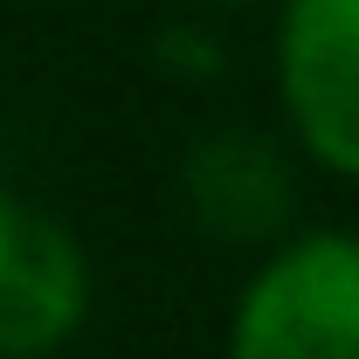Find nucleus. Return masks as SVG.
Listing matches in <instances>:
<instances>
[{
	"instance_id": "1",
	"label": "nucleus",
	"mask_w": 359,
	"mask_h": 359,
	"mask_svg": "<svg viewBox=\"0 0 359 359\" xmlns=\"http://www.w3.org/2000/svg\"><path fill=\"white\" fill-rule=\"evenodd\" d=\"M228 359H359V228H297L228 304Z\"/></svg>"
},
{
	"instance_id": "2",
	"label": "nucleus",
	"mask_w": 359,
	"mask_h": 359,
	"mask_svg": "<svg viewBox=\"0 0 359 359\" xmlns=\"http://www.w3.org/2000/svg\"><path fill=\"white\" fill-rule=\"evenodd\" d=\"M269 55L290 152L359 180V0H276Z\"/></svg>"
},
{
	"instance_id": "3",
	"label": "nucleus",
	"mask_w": 359,
	"mask_h": 359,
	"mask_svg": "<svg viewBox=\"0 0 359 359\" xmlns=\"http://www.w3.org/2000/svg\"><path fill=\"white\" fill-rule=\"evenodd\" d=\"M180 208L215 249L269 256L283 235H297L304 159L263 125H215L180 152Z\"/></svg>"
},
{
	"instance_id": "4",
	"label": "nucleus",
	"mask_w": 359,
	"mask_h": 359,
	"mask_svg": "<svg viewBox=\"0 0 359 359\" xmlns=\"http://www.w3.org/2000/svg\"><path fill=\"white\" fill-rule=\"evenodd\" d=\"M97 276L55 208L0 187V359H55L90 325Z\"/></svg>"
},
{
	"instance_id": "5",
	"label": "nucleus",
	"mask_w": 359,
	"mask_h": 359,
	"mask_svg": "<svg viewBox=\"0 0 359 359\" xmlns=\"http://www.w3.org/2000/svg\"><path fill=\"white\" fill-rule=\"evenodd\" d=\"M152 62H159L166 76H187V83H215L228 69V48H222V35H215L201 14H173V21L152 35Z\"/></svg>"
},
{
	"instance_id": "6",
	"label": "nucleus",
	"mask_w": 359,
	"mask_h": 359,
	"mask_svg": "<svg viewBox=\"0 0 359 359\" xmlns=\"http://www.w3.org/2000/svg\"><path fill=\"white\" fill-rule=\"evenodd\" d=\"M187 7H235V0H187Z\"/></svg>"
}]
</instances>
